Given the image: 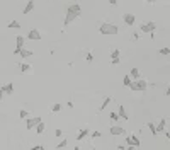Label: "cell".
I'll return each instance as SVG.
<instances>
[{"mask_svg":"<svg viewBox=\"0 0 170 150\" xmlns=\"http://www.w3.org/2000/svg\"><path fill=\"white\" fill-rule=\"evenodd\" d=\"M66 145H68V140H66V138H63V140H60V142H58L56 149H58V150H61V149H66Z\"/></svg>","mask_w":170,"mask_h":150,"instance_id":"22","label":"cell"},{"mask_svg":"<svg viewBox=\"0 0 170 150\" xmlns=\"http://www.w3.org/2000/svg\"><path fill=\"white\" fill-rule=\"evenodd\" d=\"M0 89H2L5 94H9V96H12V94H14V84H3Z\"/></svg>","mask_w":170,"mask_h":150,"instance_id":"14","label":"cell"},{"mask_svg":"<svg viewBox=\"0 0 170 150\" xmlns=\"http://www.w3.org/2000/svg\"><path fill=\"white\" fill-rule=\"evenodd\" d=\"M146 3H155V0H146Z\"/></svg>","mask_w":170,"mask_h":150,"instance_id":"41","label":"cell"},{"mask_svg":"<svg viewBox=\"0 0 170 150\" xmlns=\"http://www.w3.org/2000/svg\"><path fill=\"white\" fill-rule=\"evenodd\" d=\"M73 150H82V149H80V147H75V149H73Z\"/></svg>","mask_w":170,"mask_h":150,"instance_id":"43","label":"cell"},{"mask_svg":"<svg viewBox=\"0 0 170 150\" xmlns=\"http://www.w3.org/2000/svg\"><path fill=\"white\" fill-rule=\"evenodd\" d=\"M61 109H63V106H61L60 102H56V104H53V106H51V113H60Z\"/></svg>","mask_w":170,"mask_h":150,"instance_id":"24","label":"cell"},{"mask_svg":"<svg viewBox=\"0 0 170 150\" xmlns=\"http://www.w3.org/2000/svg\"><path fill=\"white\" fill-rule=\"evenodd\" d=\"M43 36H41V32L37 31V29H31L29 32H27V39H31V41H39Z\"/></svg>","mask_w":170,"mask_h":150,"instance_id":"10","label":"cell"},{"mask_svg":"<svg viewBox=\"0 0 170 150\" xmlns=\"http://www.w3.org/2000/svg\"><path fill=\"white\" fill-rule=\"evenodd\" d=\"M99 32L104 34V36H117L119 34V27L116 24H111V22H102L99 26Z\"/></svg>","mask_w":170,"mask_h":150,"instance_id":"2","label":"cell"},{"mask_svg":"<svg viewBox=\"0 0 170 150\" xmlns=\"http://www.w3.org/2000/svg\"><path fill=\"white\" fill-rule=\"evenodd\" d=\"M158 53H160V55L169 56V55H170V48H160V50H158Z\"/></svg>","mask_w":170,"mask_h":150,"instance_id":"27","label":"cell"},{"mask_svg":"<svg viewBox=\"0 0 170 150\" xmlns=\"http://www.w3.org/2000/svg\"><path fill=\"white\" fill-rule=\"evenodd\" d=\"M24 36L22 34H19L17 38H15V50H14V55H19L20 53V50H24Z\"/></svg>","mask_w":170,"mask_h":150,"instance_id":"7","label":"cell"},{"mask_svg":"<svg viewBox=\"0 0 170 150\" xmlns=\"http://www.w3.org/2000/svg\"><path fill=\"white\" fill-rule=\"evenodd\" d=\"M169 41H170V38H169Z\"/></svg>","mask_w":170,"mask_h":150,"instance_id":"46","label":"cell"},{"mask_svg":"<svg viewBox=\"0 0 170 150\" xmlns=\"http://www.w3.org/2000/svg\"><path fill=\"white\" fill-rule=\"evenodd\" d=\"M109 118H111V121H112V123L119 121V114H117V111H112V113L109 114Z\"/></svg>","mask_w":170,"mask_h":150,"instance_id":"26","label":"cell"},{"mask_svg":"<svg viewBox=\"0 0 170 150\" xmlns=\"http://www.w3.org/2000/svg\"><path fill=\"white\" fill-rule=\"evenodd\" d=\"M54 137H58V138H61V137H63V131H61L60 128H58V130H54Z\"/></svg>","mask_w":170,"mask_h":150,"instance_id":"31","label":"cell"},{"mask_svg":"<svg viewBox=\"0 0 170 150\" xmlns=\"http://www.w3.org/2000/svg\"><path fill=\"white\" fill-rule=\"evenodd\" d=\"M133 84V79H131V75H124V79H123V85L124 87H129Z\"/></svg>","mask_w":170,"mask_h":150,"instance_id":"18","label":"cell"},{"mask_svg":"<svg viewBox=\"0 0 170 150\" xmlns=\"http://www.w3.org/2000/svg\"><path fill=\"white\" fill-rule=\"evenodd\" d=\"M129 75H131V79H133V80H138V79H140V68H131Z\"/></svg>","mask_w":170,"mask_h":150,"instance_id":"17","label":"cell"},{"mask_svg":"<svg viewBox=\"0 0 170 150\" xmlns=\"http://www.w3.org/2000/svg\"><path fill=\"white\" fill-rule=\"evenodd\" d=\"M39 150H46V149H44V147H43V145H39Z\"/></svg>","mask_w":170,"mask_h":150,"instance_id":"42","label":"cell"},{"mask_svg":"<svg viewBox=\"0 0 170 150\" xmlns=\"http://www.w3.org/2000/svg\"><path fill=\"white\" fill-rule=\"evenodd\" d=\"M9 29H20V24L17 20H10L9 22Z\"/></svg>","mask_w":170,"mask_h":150,"instance_id":"25","label":"cell"},{"mask_svg":"<svg viewBox=\"0 0 170 150\" xmlns=\"http://www.w3.org/2000/svg\"><path fill=\"white\" fill-rule=\"evenodd\" d=\"M19 55H20L22 58H27V56H32L34 53H32L31 50H26V48H24V50H20V53H19Z\"/></svg>","mask_w":170,"mask_h":150,"instance_id":"20","label":"cell"},{"mask_svg":"<svg viewBox=\"0 0 170 150\" xmlns=\"http://www.w3.org/2000/svg\"><path fill=\"white\" fill-rule=\"evenodd\" d=\"M119 61H121L119 58H116V60H111V63H112V65H119Z\"/></svg>","mask_w":170,"mask_h":150,"instance_id":"34","label":"cell"},{"mask_svg":"<svg viewBox=\"0 0 170 150\" xmlns=\"http://www.w3.org/2000/svg\"><path fill=\"white\" fill-rule=\"evenodd\" d=\"M44 130H46V125H44V123H39V125L36 126V133H37V135H43Z\"/></svg>","mask_w":170,"mask_h":150,"instance_id":"21","label":"cell"},{"mask_svg":"<svg viewBox=\"0 0 170 150\" xmlns=\"http://www.w3.org/2000/svg\"><path fill=\"white\" fill-rule=\"evenodd\" d=\"M92 150H99V149H92Z\"/></svg>","mask_w":170,"mask_h":150,"instance_id":"44","label":"cell"},{"mask_svg":"<svg viewBox=\"0 0 170 150\" xmlns=\"http://www.w3.org/2000/svg\"><path fill=\"white\" fill-rule=\"evenodd\" d=\"M19 118H22V120L26 118V120H27V118H29V114H27V111H26V109H20V111H19Z\"/></svg>","mask_w":170,"mask_h":150,"instance_id":"28","label":"cell"},{"mask_svg":"<svg viewBox=\"0 0 170 150\" xmlns=\"http://www.w3.org/2000/svg\"><path fill=\"white\" fill-rule=\"evenodd\" d=\"M109 133H111L112 137H119V135H124V128L119 126V125H112V126L109 128Z\"/></svg>","mask_w":170,"mask_h":150,"instance_id":"8","label":"cell"},{"mask_svg":"<svg viewBox=\"0 0 170 150\" xmlns=\"http://www.w3.org/2000/svg\"><path fill=\"white\" fill-rule=\"evenodd\" d=\"M165 96H170V85L167 87V91H165Z\"/></svg>","mask_w":170,"mask_h":150,"instance_id":"38","label":"cell"},{"mask_svg":"<svg viewBox=\"0 0 170 150\" xmlns=\"http://www.w3.org/2000/svg\"><path fill=\"white\" fill-rule=\"evenodd\" d=\"M80 14H82V7H80V3H70L68 7H66V14H65V20H63V26H70L73 20H77L78 17H80Z\"/></svg>","mask_w":170,"mask_h":150,"instance_id":"1","label":"cell"},{"mask_svg":"<svg viewBox=\"0 0 170 150\" xmlns=\"http://www.w3.org/2000/svg\"><path fill=\"white\" fill-rule=\"evenodd\" d=\"M89 133H90L89 128H82V130L77 133V140H78V142H80V140H85V138L89 137Z\"/></svg>","mask_w":170,"mask_h":150,"instance_id":"13","label":"cell"},{"mask_svg":"<svg viewBox=\"0 0 170 150\" xmlns=\"http://www.w3.org/2000/svg\"><path fill=\"white\" fill-rule=\"evenodd\" d=\"M133 39L138 41V39H140V32H133Z\"/></svg>","mask_w":170,"mask_h":150,"instance_id":"33","label":"cell"},{"mask_svg":"<svg viewBox=\"0 0 170 150\" xmlns=\"http://www.w3.org/2000/svg\"><path fill=\"white\" fill-rule=\"evenodd\" d=\"M111 101H112V97H106V99H104V102L100 104V108H99V111H104V109H106V108H107V106L111 104Z\"/></svg>","mask_w":170,"mask_h":150,"instance_id":"19","label":"cell"},{"mask_svg":"<svg viewBox=\"0 0 170 150\" xmlns=\"http://www.w3.org/2000/svg\"><path fill=\"white\" fill-rule=\"evenodd\" d=\"M146 128L152 131V135L155 137V135H158V130H157V125L155 123H146Z\"/></svg>","mask_w":170,"mask_h":150,"instance_id":"16","label":"cell"},{"mask_svg":"<svg viewBox=\"0 0 170 150\" xmlns=\"http://www.w3.org/2000/svg\"><path fill=\"white\" fill-rule=\"evenodd\" d=\"M123 20H124V24H126V26L133 27V26H135V22H136V17H135L133 14H129V12H128V14H124V15H123Z\"/></svg>","mask_w":170,"mask_h":150,"instance_id":"9","label":"cell"},{"mask_svg":"<svg viewBox=\"0 0 170 150\" xmlns=\"http://www.w3.org/2000/svg\"><path fill=\"white\" fill-rule=\"evenodd\" d=\"M155 29H157V24H155V22H143V24L140 26V31H141L143 34H152V32H155Z\"/></svg>","mask_w":170,"mask_h":150,"instance_id":"4","label":"cell"},{"mask_svg":"<svg viewBox=\"0 0 170 150\" xmlns=\"http://www.w3.org/2000/svg\"><path fill=\"white\" fill-rule=\"evenodd\" d=\"M126 150H136V147H128Z\"/></svg>","mask_w":170,"mask_h":150,"instance_id":"40","label":"cell"},{"mask_svg":"<svg viewBox=\"0 0 170 150\" xmlns=\"http://www.w3.org/2000/svg\"><path fill=\"white\" fill-rule=\"evenodd\" d=\"M39 123H43L41 116H36V118H27V120H26V128H27V130H36V126H37Z\"/></svg>","mask_w":170,"mask_h":150,"instance_id":"5","label":"cell"},{"mask_svg":"<svg viewBox=\"0 0 170 150\" xmlns=\"http://www.w3.org/2000/svg\"><path fill=\"white\" fill-rule=\"evenodd\" d=\"M107 2H109L111 5H117V0H107Z\"/></svg>","mask_w":170,"mask_h":150,"instance_id":"35","label":"cell"},{"mask_svg":"<svg viewBox=\"0 0 170 150\" xmlns=\"http://www.w3.org/2000/svg\"><path fill=\"white\" fill-rule=\"evenodd\" d=\"M29 150H39V145H37V147H31Z\"/></svg>","mask_w":170,"mask_h":150,"instance_id":"39","label":"cell"},{"mask_svg":"<svg viewBox=\"0 0 170 150\" xmlns=\"http://www.w3.org/2000/svg\"><path fill=\"white\" fill-rule=\"evenodd\" d=\"M85 60H87L89 63H90V61L94 60V55H92V51H87V55H85Z\"/></svg>","mask_w":170,"mask_h":150,"instance_id":"30","label":"cell"},{"mask_svg":"<svg viewBox=\"0 0 170 150\" xmlns=\"http://www.w3.org/2000/svg\"><path fill=\"white\" fill-rule=\"evenodd\" d=\"M117 114H119V118L124 120V121L129 120V116H128V113H126V108H124L123 104H119V108H117Z\"/></svg>","mask_w":170,"mask_h":150,"instance_id":"12","label":"cell"},{"mask_svg":"<svg viewBox=\"0 0 170 150\" xmlns=\"http://www.w3.org/2000/svg\"><path fill=\"white\" fill-rule=\"evenodd\" d=\"M126 145H128V147H136V149H138V147L141 145V142H140V138H138L136 135H128V137H126Z\"/></svg>","mask_w":170,"mask_h":150,"instance_id":"6","label":"cell"},{"mask_svg":"<svg viewBox=\"0 0 170 150\" xmlns=\"http://www.w3.org/2000/svg\"><path fill=\"white\" fill-rule=\"evenodd\" d=\"M131 2H135V0H131Z\"/></svg>","mask_w":170,"mask_h":150,"instance_id":"45","label":"cell"},{"mask_svg":"<svg viewBox=\"0 0 170 150\" xmlns=\"http://www.w3.org/2000/svg\"><path fill=\"white\" fill-rule=\"evenodd\" d=\"M128 147H124V145H117V150H126Z\"/></svg>","mask_w":170,"mask_h":150,"instance_id":"36","label":"cell"},{"mask_svg":"<svg viewBox=\"0 0 170 150\" xmlns=\"http://www.w3.org/2000/svg\"><path fill=\"white\" fill-rule=\"evenodd\" d=\"M34 7H36V3H34V0H27V3H26V7L22 9V14H24V15H27V14H31V12L34 10Z\"/></svg>","mask_w":170,"mask_h":150,"instance_id":"11","label":"cell"},{"mask_svg":"<svg viewBox=\"0 0 170 150\" xmlns=\"http://www.w3.org/2000/svg\"><path fill=\"white\" fill-rule=\"evenodd\" d=\"M20 70H22V72H29V70H31V65H27V63H20Z\"/></svg>","mask_w":170,"mask_h":150,"instance_id":"29","label":"cell"},{"mask_svg":"<svg viewBox=\"0 0 170 150\" xmlns=\"http://www.w3.org/2000/svg\"><path fill=\"white\" fill-rule=\"evenodd\" d=\"M121 56V53H119V48H114L112 51H111V60H116V58H119Z\"/></svg>","mask_w":170,"mask_h":150,"instance_id":"23","label":"cell"},{"mask_svg":"<svg viewBox=\"0 0 170 150\" xmlns=\"http://www.w3.org/2000/svg\"><path fill=\"white\" fill-rule=\"evenodd\" d=\"M3 96H5V92H3V91H2V89H0V101H2V99H3Z\"/></svg>","mask_w":170,"mask_h":150,"instance_id":"37","label":"cell"},{"mask_svg":"<svg viewBox=\"0 0 170 150\" xmlns=\"http://www.w3.org/2000/svg\"><path fill=\"white\" fill-rule=\"evenodd\" d=\"M100 131H92V138H100Z\"/></svg>","mask_w":170,"mask_h":150,"instance_id":"32","label":"cell"},{"mask_svg":"<svg viewBox=\"0 0 170 150\" xmlns=\"http://www.w3.org/2000/svg\"><path fill=\"white\" fill-rule=\"evenodd\" d=\"M165 125H167V120H165V118H162V120H160V123L157 125L158 133H165Z\"/></svg>","mask_w":170,"mask_h":150,"instance_id":"15","label":"cell"},{"mask_svg":"<svg viewBox=\"0 0 170 150\" xmlns=\"http://www.w3.org/2000/svg\"><path fill=\"white\" fill-rule=\"evenodd\" d=\"M129 89H131L133 92H143V91H146V89H148V82H146L145 79L133 80V84L129 85Z\"/></svg>","mask_w":170,"mask_h":150,"instance_id":"3","label":"cell"}]
</instances>
